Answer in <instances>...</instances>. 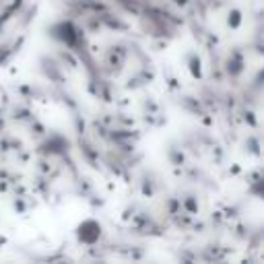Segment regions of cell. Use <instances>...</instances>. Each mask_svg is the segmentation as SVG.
Instances as JSON below:
<instances>
[{"label": "cell", "instance_id": "obj_1", "mask_svg": "<svg viewBox=\"0 0 264 264\" xmlns=\"http://www.w3.org/2000/svg\"><path fill=\"white\" fill-rule=\"evenodd\" d=\"M52 35H54L58 42H62L68 50H75V52H77V48L81 46V40H83L81 29L73 21H60V23H56L54 27H52Z\"/></svg>", "mask_w": 264, "mask_h": 264}, {"label": "cell", "instance_id": "obj_2", "mask_svg": "<svg viewBox=\"0 0 264 264\" xmlns=\"http://www.w3.org/2000/svg\"><path fill=\"white\" fill-rule=\"evenodd\" d=\"M101 235H103V227L95 219H85L77 227V239L83 245H95V243H99Z\"/></svg>", "mask_w": 264, "mask_h": 264}, {"label": "cell", "instance_id": "obj_3", "mask_svg": "<svg viewBox=\"0 0 264 264\" xmlns=\"http://www.w3.org/2000/svg\"><path fill=\"white\" fill-rule=\"evenodd\" d=\"M243 64H245L243 54H241L239 50H233L231 54H229V58H227V64H225L227 75H231V77H239V75L243 73Z\"/></svg>", "mask_w": 264, "mask_h": 264}, {"label": "cell", "instance_id": "obj_4", "mask_svg": "<svg viewBox=\"0 0 264 264\" xmlns=\"http://www.w3.org/2000/svg\"><path fill=\"white\" fill-rule=\"evenodd\" d=\"M188 68H190L192 79H202V60L196 52H190L188 54Z\"/></svg>", "mask_w": 264, "mask_h": 264}, {"label": "cell", "instance_id": "obj_5", "mask_svg": "<svg viewBox=\"0 0 264 264\" xmlns=\"http://www.w3.org/2000/svg\"><path fill=\"white\" fill-rule=\"evenodd\" d=\"M243 23V13L239 9H229L227 11V27H229L231 31H237Z\"/></svg>", "mask_w": 264, "mask_h": 264}, {"label": "cell", "instance_id": "obj_6", "mask_svg": "<svg viewBox=\"0 0 264 264\" xmlns=\"http://www.w3.org/2000/svg\"><path fill=\"white\" fill-rule=\"evenodd\" d=\"M143 194H145V196H153V194H155L153 182H143Z\"/></svg>", "mask_w": 264, "mask_h": 264}, {"label": "cell", "instance_id": "obj_7", "mask_svg": "<svg viewBox=\"0 0 264 264\" xmlns=\"http://www.w3.org/2000/svg\"><path fill=\"white\" fill-rule=\"evenodd\" d=\"M173 5H178V7L186 9V7H190V0H173Z\"/></svg>", "mask_w": 264, "mask_h": 264}]
</instances>
